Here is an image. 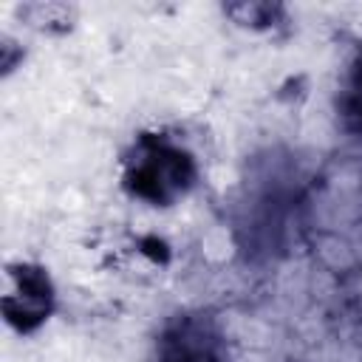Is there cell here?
<instances>
[{
  "mask_svg": "<svg viewBox=\"0 0 362 362\" xmlns=\"http://www.w3.org/2000/svg\"><path fill=\"white\" fill-rule=\"evenodd\" d=\"M153 362H235L223 325L209 311L167 317L153 342Z\"/></svg>",
  "mask_w": 362,
  "mask_h": 362,
  "instance_id": "2",
  "label": "cell"
},
{
  "mask_svg": "<svg viewBox=\"0 0 362 362\" xmlns=\"http://www.w3.org/2000/svg\"><path fill=\"white\" fill-rule=\"evenodd\" d=\"M17 14L25 23H34L40 28H45L51 23H74V8L62 6V3H31V6H20Z\"/></svg>",
  "mask_w": 362,
  "mask_h": 362,
  "instance_id": "6",
  "label": "cell"
},
{
  "mask_svg": "<svg viewBox=\"0 0 362 362\" xmlns=\"http://www.w3.org/2000/svg\"><path fill=\"white\" fill-rule=\"evenodd\" d=\"M195 153L164 130H141L122 156V187L147 206H175L198 184Z\"/></svg>",
  "mask_w": 362,
  "mask_h": 362,
  "instance_id": "1",
  "label": "cell"
},
{
  "mask_svg": "<svg viewBox=\"0 0 362 362\" xmlns=\"http://www.w3.org/2000/svg\"><path fill=\"white\" fill-rule=\"evenodd\" d=\"M337 119L345 133L362 136V45L351 57L339 90H337Z\"/></svg>",
  "mask_w": 362,
  "mask_h": 362,
  "instance_id": "4",
  "label": "cell"
},
{
  "mask_svg": "<svg viewBox=\"0 0 362 362\" xmlns=\"http://www.w3.org/2000/svg\"><path fill=\"white\" fill-rule=\"evenodd\" d=\"M57 308V288L45 266L34 260H17L6 266V294H3V314L6 322L28 337L42 328Z\"/></svg>",
  "mask_w": 362,
  "mask_h": 362,
  "instance_id": "3",
  "label": "cell"
},
{
  "mask_svg": "<svg viewBox=\"0 0 362 362\" xmlns=\"http://www.w3.org/2000/svg\"><path fill=\"white\" fill-rule=\"evenodd\" d=\"M223 14L243 28H274L277 23H283L286 8L277 3H232L223 6Z\"/></svg>",
  "mask_w": 362,
  "mask_h": 362,
  "instance_id": "5",
  "label": "cell"
}]
</instances>
